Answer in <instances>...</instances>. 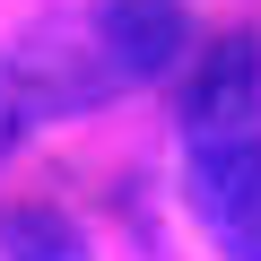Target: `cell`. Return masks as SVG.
<instances>
[{
	"instance_id": "1",
	"label": "cell",
	"mask_w": 261,
	"mask_h": 261,
	"mask_svg": "<svg viewBox=\"0 0 261 261\" xmlns=\"http://www.w3.org/2000/svg\"><path fill=\"white\" fill-rule=\"evenodd\" d=\"M9 70V96H18V122H70V113H96L122 96V70L105 53V27L96 9H53L18 35V53H0Z\"/></svg>"
},
{
	"instance_id": "2",
	"label": "cell",
	"mask_w": 261,
	"mask_h": 261,
	"mask_svg": "<svg viewBox=\"0 0 261 261\" xmlns=\"http://www.w3.org/2000/svg\"><path fill=\"white\" fill-rule=\"evenodd\" d=\"M183 148H252L261 140V35H226L183 70Z\"/></svg>"
},
{
	"instance_id": "3",
	"label": "cell",
	"mask_w": 261,
	"mask_h": 261,
	"mask_svg": "<svg viewBox=\"0 0 261 261\" xmlns=\"http://www.w3.org/2000/svg\"><path fill=\"white\" fill-rule=\"evenodd\" d=\"M183 200L226 261H261V140L252 148H192Z\"/></svg>"
},
{
	"instance_id": "4",
	"label": "cell",
	"mask_w": 261,
	"mask_h": 261,
	"mask_svg": "<svg viewBox=\"0 0 261 261\" xmlns=\"http://www.w3.org/2000/svg\"><path fill=\"white\" fill-rule=\"evenodd\" d=\"M96 27H105V53L122 70V87L174 79L192 61V9L183 0H96Z\"/></svg>"
},
{
	"instance_id": "5",
	"label": "cell",
	"mask_w": 261,
	"mask_h": 261,
	"mask_svg": "<svg viewBox=\"0 0 261 261\" xmlns=\"http://www.w3.org/2000/svg\"><path fill=\"white\" fill-rule=\"evenodd\" d=\"M0 261H87V235L53 200H27V209H0Z\"/></svg>"
},
{
	"instance_id": "6",
	"label": "cell",
	"mask_w": 261,
	"mask_h": 261,
	"mask_svg": "<svg viewBox=\"0 0 261 261\" xmlns=\"http://www.w3.org/2000/svg\"><path fill=\"white\" fill-rule=\"evenodd\" d=\"M18 130H27V122H18V96H9V70H0V157L18 148Z\"/></svg>"
}]
</instances>
